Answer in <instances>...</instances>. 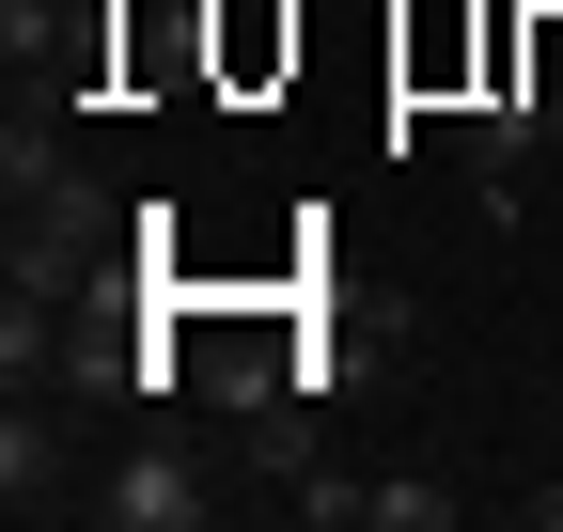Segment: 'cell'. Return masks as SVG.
<instances>
[{
	"label": "cell",
	"instance_id": "cell-1",
	"mask_svg": "<svg viewBox=\"0 0 563 532\" xmlns=\"http://www.w3.org/2000/svg\"><path fill=\"white\" fill-rule=\"evenodd\" d=\"M95 251H110V204H95L79 173L16 204V282H32V298H79V282H95Z\"/></svg>",
	"mask_w": 563,
	"mask_h": 532
},
{
	"label": "cell",
	"instance_id": "cell-2",
	"mask_svg": "<svg viewBox=\"0 0 563 532\" xmlns=\"http://www.w3.org/2000/svg\"><path fill=\"white\" fill-rule=\"evenodd\" d=\"M95 517H110V532H203V517H220V486H203L188 454L157 439V454H125V470L95 486Z\"/></svg>",
	"mask_w": 563,
	"mask_h": 532
},
{
	"label": "cell",
	"instance_id": "cell-3",
	"mask_svg": "<svg viewBox=\"0 0 563 532\" xmlns=\"http://www.w3.org/2000/svg\"><path fill=\"white\" fill-rule=\"evenodd\" d=\"M0 501H16V517H47V501H95V486H63V423L32 408V391L0 408Z\"/></svg>",
	"mask_w": 563,
	"mask_h": 532
},
{
	"label": "cell",
	"instance_id": "cell-4",
	"mask_svg": "<svg viewBox=\"0 0 563 532\" xmlns=\"http://www.w3.org/2000/svg\"><path fill=\"white\" fill-rule=\"evenodd\" d=\"M361 532H454V486H422V470H376Z\"/></svg>",
	"mask_w": 563,
	"mask_h": 532
},
{
	"label": "cell",
	"instance_id": "cell-5",
	"mask_svg": "<svg viewBox=\"0 0 563 532\" xmlns=\"http://www.w3.org/2000/svg\"><path fill=\"white\" fill-rule=\"evenodd\" d=\"M0 188H16V204H32V188H63V125H47V110L0 125Z\"/></svg>",
	"mask_w": 563,
	"mask_h": 532
},
{
	"label": "cell",
	"instance_id": "cell-6",
	"mask_svg": "<svg viewBox=\"0 0 563 532\" xmlns=\"http://www.w3.org/2000/svg\"><path fill=\"white\" fill-rule=\"evenodd\" d=\"M532 517H548V532H563V470H548V486H532Z\"/></svg>",
	"mask_w": 563,
	"mask_h": 532
}]
</instances>
